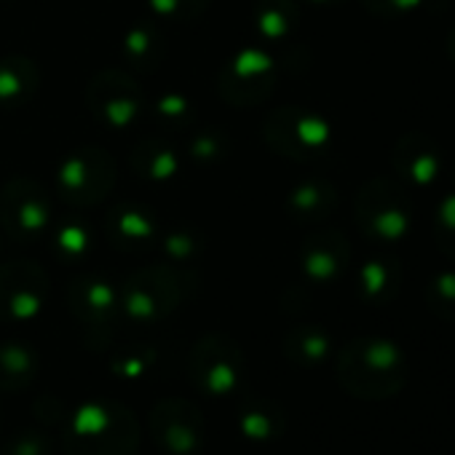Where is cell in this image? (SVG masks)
I'll return each instance as SVG.
<instances>
[{"mask_svg":"<svg viewBox=\"0 0 455 455\" xmlns=\"http://www.w3.org/2000/svg\"><path fill=\"white\" fill-rule=\"evenodd\" d=\"M190 375L193 383L214 396L231 394L239 386L242 378V359L239 351L225 346L222 340H204L190 359Z\"/></svg>","mask_w":455,"mask_h":455,"instance_id":"277c9868","label":"cell"},{"mask_svg":"<svg viewBox=\"0 0 455 455\" xmlns=\"http://www.w3.org/2000/svg\"><path fill=\"white\" fill-rule=\"evenodd\" d=\"M68 455H137L140 423L124 404H86L65 426Z\"/></svg>","mask_w":455,"mask_h":455,"instance_id":"6da1fadb","label":"cell"},{"mask_svg":"<svg viewBox=\"0 0 455 455\" xmlns=\"http://www.w3.org/2000/svg\"><path fill=\"white\" fill-rule=\"evenodd\" d=\"M338 378L359 399H388L404 386V362L391 343H354L338 362Z\"/></svg>","mask_w":455,"mask_h":455,"instance_id":"7a4b0ae2","label":"cell"},{"mask_svg":"<svg viewBox=\"0 0 455 455\" xmlns=\"http://www.w3.org/2000/svg\"><path fill=\"white\" fill-rule=\"evenodd\" d=\"M36 359L25 348H0V388L20 391L33 383Z\"/></svg>","mask_w":455,"mask_h":455,"instance_id":"5b68a950","label":"cell"},{"mask_svg":"<svg viewBox=\"0 0 455 455\" xmlns=\"http://www.w3.org/2000/svg\"><path fill=\"white\" fill-rule=\"evenodd\" d=\"M0 455H54V444L41 431H22L9 439Z\"/></svg>","mask_w":455,"mask_h":455,"instance_id":"8992f818","label":"cell"},{"mask_svg":"<svg viewBox=\"0 0 455 455\" xmlns=\"http://www.w3.org/2000/svg\"><path fill=\"white\" fill-rule=\"evenodd\" d=\"M150 434L169 455H193L204 444V415L188 399H161L150 410Z\"/></svg>","mask_w":455,"mask_h":455,"instance_id":"3957f363","label":"cell"},{"mask_svg":"<svg viewBox=\"0 0 455 455\" xmlns=\"http://www.w3.org/2000/svg\"><path fill=\"white\" fill-rule=\"evenodd\" d=\"M279 420L271 418L266 410H247L244 418H242V431L252 439H268L279 431Z\"/></svg>","mask_w":455,"mask_h":455,"instance_id":"52a82bcc","label":"cell"}]
</instances>
